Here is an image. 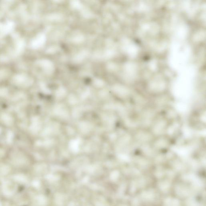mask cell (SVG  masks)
Returning <instances> with one entry per match:
<instances>
[{"instance_id":"6da1fadb","label":"cell","mask_w":206,"mask_h":206,"mask_svg":"<svg viewBox=\"0 0 206 206\" xmlns=\"http://www.w3.org/2000/svg\"><path fill=\"white\" fill-rule=\"evenodd\" d=\"M53 112L56 116L62 118H65L69 115L68 110L62 105H58L54 108Z\"/></svg>"},{"instance_id":"7a4b0ae2","label":"cell","mask_w":206,"mask_h":206,"mask_svg":"<svg viewBox=\"0 0 206 206\" xmlns=\"http://www.w3.org/2000/svg\"><path fill=\"white\" fill-rule=\"evenodd\" d=\"M81 142H82V140L80 138L72 139L69 141V148L71 152L74 153L79 152L80 149V146Z\"/></svg>"},{"instance_id":"3957f363","label":"cell","mask_w":206,"mask_h":206,"mask_svg":"<svg viewBox=\"0 0 206 206\" xmlns=\"http://www.w3.org/2000/svg\"><path fill=\"white\" fill-rule=\"evenodd\" d=\"M41 127V123L38 117L33 118L32 123L30 127L31 130L33 132H37L39 131Z\"/></svg>"},{"instance_id":"277c9868","label":"cell","mask_w":206,"mask_h":206,"mask_svg":"<svg viewBox=\"0 0 206 206\" xmlns=\"http://www.w3.org/2000/svg\"><path fill=\"white\" fill-rule=\"evenodd\" d=\"M92 125L87 122H82L79 124V129L80 131L84 134L89 133L92 130Z\"/></svg>"},{"instance_id":"5b68a950","label":"cell","mask_w":206,"mask_h":206,"mask_svg":"<svg viewBox=\"0 0 206 206\" xmlns=\"http://www.w3.org/2000/svg\"><path fill=\"white\" fill-rule=\"evenodd\" d=\"M35 199H36L37 204L39 206H44L46 205V204H47V198L43 195H38L35 198Z\"/></svg>"},{"instance_id":"8992f818","label":"cell","mask_w":206,"mask_h":206,"mask_svg":"<svg viewBox=\"0 0 206 206\" xmlns=\"http://www.w3.org/2000/svg\"><path fill=\"white\" fill-rule=\"evenodd\" d=\"M13 178L15 181L19 183L25 184L27 182V178L23 174H17L14 176Z\"/></svg>"},{"instance_id":"52a82bcc","label":"cell","mask_w":206,"mask_h":206,"mask_svg":"<svg viewBox=\"0 0 206 206\" xmlns=\"http://www.w3.org/2000/svg\"><path fill=\"white\" fill-rule=\"evenodd\" d=\"M2 120L6 124L10 125L12 123L13 118L11 117L6 114H3L1 116Z\"/></svg>"},{"instance_id":"ba28073f","label":"cell","mask_w":206,"mask_h":206,"mask_svg":"<svg viewBox=\"0 0 206 206\" xmlns=\"http://www.w3.org/2000/svg\"><path fill=\"white\" fill-rule=\"evenodd\" d=\"M45 178L47 181L51 182V183L56 182L59 179V176L52 174H47L46 175Z\"/></svg>"},{"instance_id":"9c48e42d","label":"cell","mask_w":206,"mask_h":206,"mask_svg":"<svg viewBox=\"0 0 206 206\" xmlns=\"http://www.w3.org/2000/svg\"><path fill=\"white\" fill-rule=\"evenodd\" d=\"M66 95V92L64 90H59L56 93V97L58 99H62L64 98Z\"/></svg>"},{"instance_id":"30bf717a","label":"cell","mask_w":206,"mask_h":206,"mask_svg":"<svg viewBox=\"0 0 206 206\" xmlns=\"http://www.w3.org/2000/svg\"><path fill=\"white\" fill-rule=\"evenodd\" d=\"M118 173L117 171H114L110 174V178L112 181H114L117 178Z\"/></svg>"},{"instance_id":"8fae6325","label":"cell","mask_w":206,"mask_h":206,"mask_svg":"<svg viewBox=\"0 0 206 206\" xmlns=\"http://www.w3.org/2000/svg\"><path fill=\"white\" fill-rule=\"evenodd\" d=\"M13 134L11 131H9L7 135V141L8 143H11L12 141Z\"/></svg>"},{"instance_id":"7c38bea8","label":"cell","mask_w":206,"mask_h":206,"mask_svg":"<svg viewBox=\"0 0 206 206\" xmlns=\"http://www.w3.org/2000/svg\"><path fill=\"white\" fill-rule=\"evenodd\" d=\"M69 104L71 105H75L78 102V100H77L75 97H71V98H69Z\"/></svg>"},{"instance_id":"4fadbf2b","label":"cell","mask_w":206,"mask_h":206,"mask_svg":"<svg viewBox=\"0 0 206 206\" xmlns=\"http://www.w3.org/2000/svg\"><path fill=\"white\" fill-rule=\"evenodd\" d=\"M33 186L35 188H38L40 187V183L38 180H34L32 183Z\"/></svg>"},{"instance_id":"5bb4252c","label":"cell","mask_w":206,"mask_h":206,"mask_svg":"<svg viewBox=\"0 0 206 206\" xmlns=\"http://www.w3.org/2000/svg\"><path fill=\"white\" fill-rule=\"evenodd\" d=\"M51 130L49 128H45L43 132V135H48L49 133H51Z\"/></svg>"},{"instance_id":"9a60e30c","label":"cell","mask_w":206,"mask_h":206,"mask_svg":"<svg viewBox=\"0 0 206 206\" xmlns=\"http://www.w3.org/2000/svg\"><path fill=\"white\" fill-rule=\"evenodd\" d=\"M1 128H0V133H1Z\"/></svg>"}]
</instances>
